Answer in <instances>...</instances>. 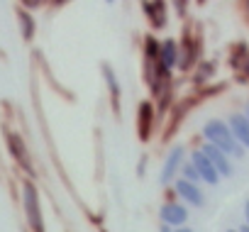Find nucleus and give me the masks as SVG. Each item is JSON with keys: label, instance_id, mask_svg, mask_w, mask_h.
<instances>
[{"label": "nucleus", "instance_id": "obj_8", "mask_svg": "<svg viewBox=\"0 0 249 232\" xmlns=\"http://www.w3.org/2000/svg\"><path fill=\"white\" fill-rule=\"evenodd\" d=\"M154 125H157V110H154L152 100H142L137 107V132H140L142 142H147L152 137Z\"/></svg>", "mask_w": 249, "mask_h": 232}, {"label": "nucleus", "instance_id": "obj_11", "mask_svg": "<svg viewBox=\"0 0 249 232\" xmlns=\"http://www.w3.org/2000/svg\"><path fill=\"white\" fill-rule=\"evenodd\" d=\"M200 152L210 159V164L215 166V171L220 174V178H230L232 174H234V166H232V159L222 152V149H217V147H213V144H203L200 147Z\"/></svg>", "mask_w": 249, "mask_h": 232}, {"label": "nucleus", "instance_id": "obj_14", "mask_svg": "<svg viewBox=\"0 0 249 232\" xmlns=\"http://www.w3.org/2000/svg\"><path fill=\"white\" fill-rule=\"evenodd\" d=\"M159 64L164 71H174L178 66V42L174 37H166L161 39V52H159Z\"/></svg>", "mask_w": 249, "mask_h": 232}, {"label": "nucleus", "instance_id": "obj_23", "mask_svg": "<svg viewBox=\"0 0 249 232\" xmlns=\"http://www.w3.org/2000/svg\"><path fill=\"white\" fill-rule=\"evenodd\" d=\"M237 232H249V225H242V227H239Z\"/></svg>", "mask_w": 249, "mask_h": 232}, {"label": "nucleus", "instance_id": "obj_25", "mask_svg": "<svg viewBox=\"0 0 249 232\" xmlns=\"http://www.w3.org/2000/svg\"><path fill=\"white\" fill-rule=\"evenodd\" d=\"M225 232H237V230H225Z\"/></svg>", "mask_w": 249, "mask_h": 232}, {"label": "nucleus", "instance_id": "obj_20", "mask_svg": "<svg viewBox=\"0 0 249 232\" xmlns=\"http://www.w3.org/2000/svg\"><path fill=\"white\" fill-rule=\"evenodd\" d=\"M157 232H174V227H169V225H159Z\"/></svg>", "mask_w": 249, "mask_h": 232}, {"label": "nucleus", "instance_id": "obj_9", "mask_svg": "<svg viewBox=\"0 0 249 232\" xmlns=\"http://www.w3.org/2000/svg\"><path fill=\"white\" fill-rule=\"evenodd\" d=\"M188 161L196 166V171H198V176H200V181H203L205 186H217V183H220V174L215 171V166L210 164V159H208L200 149H193Z\"/></svg>", "mask_w": 249, "mask_h": 232}, {"label": "nucleus", "instance_id": "obj_6", "mask_svg": "<svg viewBox=\"0 0 249 232\" xmlns=\"http://www.w3.org/2000/svg\"><path fill=\"white\" fill-rule=\"evenodd\" d=\"M100 71H103V81L107 86V95H110V105H112V112L120 118V112H122V83L115 73V69L110 64H100Z\"/></svg>", "mask_w": 249, "mask_h": 232}, {"label": "nucleus", "instance_id": "obj_24", "mask_svg": "<svg viewBox=\"0 0 249 232\" xmlns=\"http://www.w3.org/2000/svg\"><path fill=\"white\" fill-rule=\"evenodd\" d=\"M98 232H107V230H105V227H100V230H98Z\"/></svg>", "mask_w": 249, "mask_h": 232}, {"label": "nucleus", "instance_id": "obj_4", "mask_svg": "<svg viewBox=\"0 0 249 232\" xmlns=\"http://www.w3.org/2000/svg\"><path fill=\"white\" fill-rule=\"evenodd\" d=\"M188 215L191 213H188V208L183 203H178V200H164L161 208H159V225H169V227L178 230V227H186Z\"/></svg>", "mask_w": 249, "mask_h": 232}, {"label": "nucleus", "instance_id": "obj_12", "mask_svg": "<svg viewBox=\"0 0 249 232\" xmlns=\"http://www.w3.org/2000/svg\"><path fill=\"white\" fill-rule=\"evenodd\" d=\"M227 125H230V132H232L234 142L242 149H249V120L244 118V112H232L227 118Z\"/></svg>", "mask_w": 249, "mask_h": 232}, {"label": "nucleus", "instance_id": "obj_21", "mask_svg": "<svg viewBox=\"0 0 249 232\" xmlns=\"http://www.w3.org/2000/svg\"><path fill=\"white\" fill-rule=\"evenodd\" d=\"M174 232H196V230H193V227H188V225H186V227H178V230H174Z\"/></svg>", "mask_w": 249, "mask_h": 232}, {"label": "nucleus", "instance_id": "obj_1", "mask_svg": "<svg viewBox=\"0 0 249 232\" xmlns=\"http://www.w3.org/2000/svg\"><path fill=\"white\" fill-rule=\"evenodd\" d=\"M200 135H203V140H205L208 144L222 149L227 157H234V159H242V157H244V149L234 142V137H232V132H230V125H227L225 120L210 118V120L203 125Z\"/></svg>", "mask_w": 249, "mask_h": 232}, {"label": "nucleus", "instance_id": "obj_3", "mask_svg": "<svg viewBox=\"0 0 249 232\" xmlns=\"http://www.w3.org/2000/svg\"><path fill=\"white\" fill-rule=\"evenodd\" d=\"M186 164V147L183 144H174L169 152H166V159H164V166L159 171V186H171L176 183V176H181V166Z\"/></svg>", "mask_w": 249, "mask_h": 232}, {"label": "nucleus", "instance_id": "obj_19", "mask_svg": "<svg viewBox=\"0 0 249 232\" xmlns=\"http://www.w3.org/2000/svg\"><path fill=\"white\" fill-rule=\"evenodd\" d=\"M244 217H247V222H244V225H249V198L244 200Z\"/></svg>", "mask_w": 249, "mask_h": 232}, {"label": "nucleus", "instance_id": "obj_2", "mask_svg": "<svg viewBox=\"0 0 249 232\" xmlns=\"http://www.w3.org/2000/svg\"><path fill=\"white\" fill-rule=\"evenodd\" d=\"M22 208H25V220L32 232H47L44 225V213H42V196L39 188L35 186L32 178H22Z\"/></svg>", "mask_w": 249, "mask_h": 232}, {"label": "nucleus", "instance_id": "obj_13", "mask_svg": "<svg viewBox=\"0 0 249 232\" xmlns=\"http://www.w3.org/2000/svg\"><path fill=\"white\" fill-rule=\"evenodd\" d=\"M142 13L152 30H164L169 22V5L166 3H142Z\"/></svg>", "mask_w": 249, "mask_h": 232}, {"label": "nucleus", "instance_id": "obj_15", "mask_svg": "<svg viewBox=\"0 0 249 232\" xmlns=\"http://www.w3.org/2000/svg\"><path fill=\"white\" fill-rule=\"evenodd\" d=\"M18 27H20V35L25 42H32L35 35H37V20L30 10L25 8H18Z\"/></svg>", "mask_w": 249, "mask_h": 232}, {"label": "nucleus", "instance_id": "obj_22", "mask_svg": "<svg viewBox=\"0 0 249 232\" xmlns=\"http://www.w3.org/2000/svg\"><path fill=\"white\" fill-rule=\"evenodd\" d=\"M244 118L249 120V100H247V107H244Z\"/></svg>", "mask_w": 249, "mask_h": 232}, {"label": "nucleus", "instance_id": "obj_5", "mask_svg": "<svg viewBox=\"0 0 249 232\" xmlns=\"http://www.w3.org/2000/svg\"><path fill=\"white\" fill-rule=\"evenodd\" d=\"M171 191L181 198V203H183L186 208H205V203H208L205 191H203L200 186H196V183L183 181V178H176V183H174Z\"/></svg>", "mask_w": 249, "mask_h": 232}, {"label": "nucleus", "instance_id": "obj_17", "mask_svg": "<svg viewBox=\"0 0 249 232\" xmlns=\"http://www.w3.org/2000/svg\"><path fill=\"white\" fill-rule=\"evenodd\" d=\"M178 178H183V181H188V183L200 186V176H198V171H196V166H193L191 161H186V164L181 166V176H178Z\"/></svg>", "mask_w": 249, "mask_h": 232}, {"label": "nucleus", "instance_id": "obj_18", "mask_svg": "<svg viewBox=\"0 0 249 232\" xmlns=\"http://www.w3.org/2000/svg\"><path fill=\"white\" fill-rule=\"evenodd\" d=\"M144 174H147V154H142L137 164V176H144Z\"/></svg>", "mask_w": 249, "mask_h": 232}, {"label": "nucleus", "instance_id": "obj_7", "mask_svg": "<svg viewBox=\"0 0 249 232\" xmlns=\"http://www.w3.org/2000/svg\"><path fill=\"white\" fill-rule=\"evenodd\" d=\"M198 52H200V44L196 42V37L191 32H183V39L178 42V66L181 71H191L198 61Z\"/></svg>", "mask_w": 249, "mask_h": 232}, {"label": "nucleus", "instance_id": "obj_10", "mask_svg": "<svg viewBox=\"0 0 249 232\" xmlns=\"http://www.w3.org/2000/svg\"><path fill=\"white\" fill-rule=\"evenodd\" d=\"M5 142H8V149H10V154H13V159L25 169V171H30L32 174V159H30V152H27V144H25V140L18 135V132H13V130H8L5 132Z\"/></svg>", "mask_w": 249, "mask_h": 232}, {"label": "nucleus", "instance_id": "obj_16", "mask_svg": "<svg viewBox=\"0 0 249 232\" xmlns=\"http://www.w3.org/2000/svg\"><path fill=\"white\" fill-rule=\"evenodd\" d=\"M215 71H217V64H215V61H200V64L196 66L193 83H198V86H200V83H205V81H208Z\"/></svg>", "mask_w": 249, "mask_h": 232}]
</instances>
